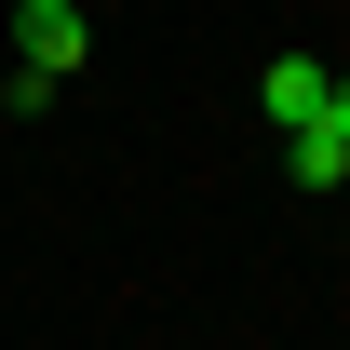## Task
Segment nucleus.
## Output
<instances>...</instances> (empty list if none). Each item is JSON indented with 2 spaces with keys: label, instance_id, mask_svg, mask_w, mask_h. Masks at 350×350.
<instances>
[{
  "label": "nucleus",
  "instance_id": "4",
  "mask_svg": "<svg viewBox=\"0 0 350 350\" xmlns=\"http://www.w3.org/2000/svg\"><path fill=\"white\" fill-rule=\"evenodd\" d=\"M337 122H350V81H337Z\"/></svg>",
  "mask_w": 350,
  "mask_h": 350
},
{
  "label": "nucleus",
  "instance_id": "3",
  "mask_svg": "<svg viewBox=\"0 0 350 350\" xmlns=\"http://www.w3.org/2000/svg\"><path fill=\"white\" fill-rule=\"evenodd\" d=\"M283 175H297V189H350V122H337V108L283 135Z\"/></svg>",
  "mask_w": 350,
  "mask_h": 350
},
{
  "label": "nucleus",
  "instance_id": "2",
  "mask_svg": "<svg viewBox=\"0 0 350 350\" xmlns=\"http://www.w3.org/2000/svg\"><path fill=\"white\" fill-rule=\"evenodd\" d=\"M256 108H269L283 135H297V122H323V108H337V68H323V54H283V68L256 81Z\"/></svg>",
  "mask_w": 350,
  "mask_h": 350
},
{
  "label": "nucleus",
  "instance_id": "1",
  "mask_svg": "<svg viewBox=\"0 0 350 350\" xmlns=\"http://www.w3.org/2000/svg\"><path fill=\"white\" fill-rule=\"evenodd\" d=\"M81 54H94V14H81V0H27V14H14V81H0V94L41 122V108H54V81H68Z\"/></svg>",
  "mask_w": 350,
  "mask_h": 350
}]
</instances>
